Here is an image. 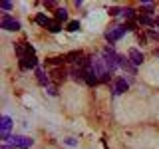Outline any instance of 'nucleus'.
<instances>
[{
	"mask_svg": "<svg viewBox=\"0 0 159 149\" xmlns=\"http://www.w3.org/2000/svg\"><path fill=\"white\" fill-rule=\"evenodd\" d=\"M102 58H103V62H106V66H107V70H109L111 74H113V70L119 68V60H121V56H117V54L113 52L111 48H103Z\"/></svg>",
	"mask_w": 159,
	"mask_h": 149,
	"instance_id": "obj_1",
	"label": "nucleus"
},
{
	"mask_svg": "<svg viewBox=\"0 0 159 149\" xmlns=\"http://www.w3.org/2000/svg\"><path fill=\"white\" fill-rule=\"evenodd\" d=\"M125 32H129L127 24H125V26H113V28H109L107 32H106V40H107L109 44H113V42H117L119 38L125 36Z\"/></svg>",
	"mask_w": 159,
	"mask_h": 149,
	"instance_id": "obj_2",
	"label": "nucleus"
},
{
	"mask_svg": "<svg viewBox=\"0 0 159 149\" xmlns=\"http://www.w3.org/2000/svg\"><path fill=\"white\" fill-rule=\"evenodd\" d=\"M10 145H14L16 149H30L34 145V139L26 135H12L10 137Z\"/></svg>",
	"mask_w": 159,
	"mask_h": 149,
	"instance_id": "obj_3",
	"label": "nucleus"
},
{
	"mask_svg": "<svg viewBox=\"0 0 159 149\" xmlns=\"http://www.w3.org/2000/svg\"><path fill=\"white\" fill-rule=\"evenodd\" d=\"M0 28L8 30V32H18V30H20V22H18L16 18H12V16H8V14H4L2 20H0Z\"/></svg>",
	"mask_w": 159,
	"mask_h": 149,
	"instance_id": "obj_4",
	"label": "nucleus"
},
{
	"mask_svg": "<svg viewBox=\"0 0 159 149\" xmlns=\"http://www.w3.org/2000/svg\"><path fill=\"white\" fill-rule=\"evenodd\" d=\"M20 68H22V70L38 68V58H36V54H28V56L20 58Z\"/></svg>",
	"mask_w": 159,
	"mask_h": 149,
	"instance_id": "obj_5",
	"label": "nucleus"
},
{
	"mask_svg": "<svg viewBox=\"0 0 159 149\" xmlns=\"http://www.w3.org/2000/svg\"><path fill=\"white\" fill-rule=\"evenodd\" d=\"M129 88V82L125 78H117L116 84H113V96H121V93H125Z\"/></svg>",
	"mask_w": 159,
	"mask_h": 149,
	"instance_id": "obj_6",
	"label": "nucleus"
},
{
	"mask_svg": "<svg viewBox=\"0 0 159 149\" xmlns=\"http://www.w3.org/2000/svg\"><path fill=\"white\" fill-rule=\"evenodd\" d=\"M70 76H72L74 82H86V70H84L82 66H76V68H72L70 70Z\"/></svg>",
	"mask_w": 159,
	"mask_h": 149,
	"instance_id": "obj_7",
	"label": "nucleus"
},
{
	"mask_svg": "<svg viewBox=\"0 0 159 149\" xmlns=\"http://www.w3.org/2000/svg\"><path fill=\"white\" fill-rule=\"evenodd\" d=\"M129 60H131V64L137 68V66H141V64H143V54L139 52V50L131 48V50H129Z\"/></svg>",
	"mask_w": 159,
	"mask_h": 149,
	"instance_id": "obj_8",
	"label": "nucleus"
},
{
	"mask_svg": "<svg viewBox=\"0 0 159 149\" xmlns=\"http://www.w3.org/2000/svg\"><path fill=\"white\" fill-rule=\"evenodd\" d=\"M12 117L10 115H2L0 117V133H10V129H12Z\"/></svg>",
	"mask_w": 159,
	"mask_h": 149,
	"instance_id": "obj_9",
	"label": "nucleus"
},
{
	"mask_svg": "<svg viewBox=\"0 0 159 149\" xmlns=\"http://www.w3.org/2000/svg\"><path fill=\"white\" fill-rule=\"evenodd\" d=\"M66 62H70V64H78V66H82V64H84V54H82V52H70L68 56H66Z\"/></svg>",
	"mask_w": 159,
	"mask_h": 149,
	"instance_id": "obj_10",
	"label": "nucleus"
},
{
	"mask_svg": "<svg viewBox=\"0 0 159 149\" xmlns=\"http://www.w3.org/2000/svg\"><path fill=\"white\" fill-rule=\"evenodd\" d=\"M54 20H58L60 24L66 22V20H68V10L66 8H56V10H54Z\"/></svg>",
	"mask_w": 159,
	"mask_h": 149,
	"instance_id": "obj_11",
	"label": "nucleus"
},
{
	"mask_svg": "<svg viewBox=\"0 0 159 149\" xmlns=\"http://www.w3.org/2000/svg\"><path fill=\"white\" fill-rule=\"evenodd\" d=\"M36 76H38V84H40V86L48 88V84H50V78H46V74H44V70L36 68Z\"/></svg>",
	"mask_w": 159,
	"mask_h": 149,
	"instance_id": "obj_12",
	"label": "nucleus"
},
{
	"mask_svg": "<svg viewBox=\"0 0 159 149\" xmlns=\"http://www.w3.org/2000/svg\"><path fill=\"white\" fill-rule=\"evenodd\" d=\"M139 20V24H141V26H155V20H151V16H147V14H141V16L137 18Z\"/></svg>",
	"mask_w": 159,
	"mask_h": 149,
	"instance_id": "obj_13",
	"label": "nucleus"
},
{
	"mask_svg": "<svg viewBox=\"0 0 159 149\" xmlns=\"http://www.w3.org/2000/svg\"><path fill=\"white\" fill-rule=\"evenodd\" d=\"M52 76L56 82H62V79H66V76H70V74L66 72V70H62V68H58V70H54L52 72Z\"/></svg>",
	"mask_w": 159,
	"mask_h": 149,
	"instance_id": "obj_14",
	"label": "nucleus"
},
{
	"mask_svg": "<svg viewBox=\"0 0 159 149\" xmlns=\"http://www.w3.org/2000/svg\"><path fill=\"white\" fill-rule=\"evenodd\" d=\"M48 30H50V32H52V34H58L60 30H62V24H60L58 20H52V22L48 24Z\"/></svg>",
	"mask_w": 159,
	"mask_h": 149,
	"instance_id": "obj_15",
	"label": "nucleus"
},
{
	"mask_svg": "<svg viewBox=\"0 0 159 149\" xmlns=\"http://www.w3.org/2000/svg\"><path fill=\"white\" fill-rule=\"evenodd\" d=\"M50 22H52V20H50L46 14H38V16H36V24H40V26H46V28H48Z\"/></svg>",
	"mask_w": 159,
	"mask_h": 149,
	"instance_id": "obj_16",
	"label": "nucleus"
},
{
	"mask_svg": "<svg viewBox=\"0 0 159 149\" xmlns=\"http://www.w3.org/2000/svg\"><path fill=\"white\" fill-rule=\"evenodd\" d=\"M121 14H123V18H125V20H133V18H135V10H133V8H125Z\"/></svg>",
	"mask_w": 159,
	"mask_h": 149,
	"instance_id": "obj_17",
	"label": "nucleus"
},
{
	"mask_svg": "<svg viewBox=\"0 0 159 149\" xmlns=\"http://www.w3.org/2000/svg\"><path fill=\"white\" fill-rule=\"evenodd\" d=\"M68 32H76V30H80V22L78 20H72V22H68Z\"/></svg>",
	"mask_w": 159,
	"mask_h": 149,
	"instance_id": "obj_18",
	"label": "nucleus"
},
{
	"mask_svg": "<svg viewBox=\"0 0 159 149\" xmlns=\"http://www.w3.org/2000/svg\"><path fill=\"white\" fill-rule=\"evenodd\" d=\"M143 10H145L147 16H151V14H153V4L151 2H143Z\"/></svg>",
	"mask_w": 159,
	"mask_h": 149,
	"instance_id": "obj_19",
	"label": "nucleus"
},
{
	"mask_svg": "<svg viewBox=\"0 0 159 149\" xmlns=\"http://www.w3.org/2000/svg\"><path fill=\"white\" fill-rule=\"evenodd\" d=\"M46 92L50 93V96H58V89L54 88V86H48V88H46Z\"/></svg>",
	"mask_w": 159,
	"mask_h": 149,
	"instance_id": "obj_20",
	"label": "nucleus"
},
{
	"mask_svg": "<svg viewBox=\"0 0 159 149\" xmlns=\"http://www.w3.org/2000/svg\"><path fill=\"white\" fill-rule=\"evenodd\" d=\"M0 8L2 10H12V2H0Z\"/></svg>",
	"mask_w": 159,
	"mask_h": 149,
	"instance_id": "obj_21",
	"label": "nucleus"
},
{
	"mask_svg": "<svg viewBox=\"0 0 159 149\" xmlns=\"http://www.w3.org/2000/svg\"><path fill=\"white\" fill-rule=\"evenodd\" d=\"M121 12H123L121 8H111V10H109V14H111V16H119Z\"/></svg>",
	"mask_w": 159,
	"mask_h": 149,
	"instance_id": "obj_22",
	"label": "nucleus"
},
{
	"mask_svg": "<svg viewBox=\"0 0 159 149\" xmlns=\"http://www.w3.org/2000/svg\"><path fill=\"white\" fill-rule=\"evenodd\" d=\"M66 143H68V145H72V147H74V145H76V139H72V137H70V139H66Z\"/></svg>",
	"mask_w": 159,
	"mask_h": 149,
	"instance_id": "obj_23",
	"label": "nucleus"
},
{
	"mask_svg": "<svg viewBox=\"0 0 159 149\" xmlns=\"http://www.w3.org/2000/svg\"><path fill=\"white\" fill-rule=\"evenodd\" d=\"M155 26H159V16H157V18H155Z\"/></svg>",
	"mask_w": 159,
	"mask_h": 149,
	"instance_id": "obj_24",
	"label": "nucleus"
}]
</instances>
